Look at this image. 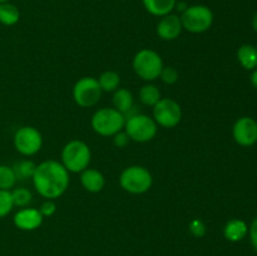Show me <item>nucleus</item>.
I'll use <instances>...</instances> for the list:
<instances>
[{
  "mask_svg": "<svg viewBox=\"0 0 257 256\" xmlns=\"http://www.w3.org/2000/svg\"><path fill=\"white\" fill-rule=\"evenodd\" d=\"M33 185L45 200H57L68 190L70 176L67 168L55 160H48L37 165L33 175Z\"/></svg>",
  "mask_w": 257,
  "mask_h": 256,
  "instance_id": "1",
  "label": "nucleus"
},
{
  "mask_svg": "<svg viewBox=\"0 0 257 256\" xmlns=\"http://www.w3.org/2000/svg\"><path fill=\"white\" fill-rule=\"evenodd\" d=\"M60 158H62V165L67 168L68 172L80 173L89 167L92 152L89 146L84 141L73 140L63 147Z\"/></svg>",
  "mask_w": 257,
  "mask_h": 256,
  "instance_id": "2",
  "label": "nucleus"
},
{
  "mask_svg": "<svg viewBox=\"0 0 257 256\" xmlns=\"http://www.w3.org/2000/svg\"><path fill=\"white\" fill-rule=\"evenodd\" d=\"M125 115L115 108H100L95 110L90 119V125L97 135L102 137H113L115 133L124 130Z\"/></svg>",
  "mask_w": 257,
  "mask_h": 256,
  "instance_id": "3",
  "label": "nucleus"
},
{
  "mask_svg": "<svg viewBox=\"0 0 257 256\" xmlns=\"http://www.w3.org/2000/svg\"><path fill=\"white\" fill-rule=\"evenodd\" d=\"M119 185L125 192L132 195H143L152 187V173L143 166H128L120 173Z\"/></svg>",
  "mask_w": 257,
  "mask_h": 256,
  "instance_id": "4",
  "label": "nucleus"
},
{
  "mask_svg": "<svg viewBox=\"0 0 257 256\" xmlns=\"http://www.w3.org/2000/svg\"><path fill=\"white\" fill-rule=\"evenodd\" d=\"M181 22H182L183 29L192 34H201L205 33L212 27L213 12L207 7L202 4L188 5L187 9L180 14Z\"/></svg>",
  "mask_w": 257,
  "mask_h": 256,
  "instance_id": "5",
  "label": "nucleus"
},
{
  "mask_svg": "<svg viewBox=\"0 0 257 256\" xmlns=\"http://www.w3.org/2000/svg\"><path fill=\"white\" fill-rule=\"evenodd\" d=\"M132 67L141 79L146 82H153L160 78L165 64L162 57L156 50L141 49L133 58Z\"/></svg>",
  "mask_w": 257,
  "mask_h": 256,
  "instance_id": "6",
  "label": "nucleus"
},
{
  "mask_svg": "<svg viewBox=\"0 0 257 256\" xmlns=\"http://www.w3.org/2000/svg\"><path fill=\"white\" fill-rule=\"evenodd\" d=\"M124 131L131 141L146 143L156 137L158 131L157 123L147 114H133L125 118Z\"/></svg>",
  "mask_w": 257,
  "mask_h": 256,
  "instance_id": "7",
  "label": "nucleus"
},
{
  "mask_svg": "<svg viewBox=\"0 0 257 256\" xmlns=\"http://www.w3.org/2000/svg\"><path fill=\"white\" fill-rule=\"evenodd\" d=\"M102 88L94 77H83L73 87V99L79 107L89 108L97 104L102 98Z\"/></svg>",
  "mask_w": 257,
  "mask_h": 256,
  "instance_id": "8",
  "label": "nucleus"
},
{
  "mask_svg": "<svg viewBox=\"0 0 257 256\" xmlns=\"http://www.w3.org/2000/svg\"><path fill=\"white\" fill-rule=\"evenodd\" d=\"M13 143L18 152L22 156H34L42 150L43 136L33 125H23L15 132Z\"/></svg>",
  "mask_w": 257,
  "mask_h": 256,
  "instance_id": "9",
  "label": "nucleus"
},
{
  "mask_svg": "<svg viewBox=\"0 0 257 256\" xmlns=\"http://www.w3.org/2000/svg\"><path fill=\"white\" fill-rule=\"evenodd\" d=\"M153 108V119L163 128H175L182 120V108L171 98H161Z\"/></svg>",
  "mask_w": 257,
  "mask_h": 256,
  "instance_id": "10",
  "label": "nucleus"
},
{
  "mask_svg": "<svg viewBox=\"0 0 257 256\" xmlns=\"http://www.w3.org/2000/svg\"><path fill=\"white\" fill-rule=\"evenodd\" d=\"M232 137L241 147H251L257 142V120L251 117H241L232 127Z\"/></svg>",
  "mask_w": 257,
  "mask_h": 256,
  "instance_id": "11",
  "label": "nucleus"
},
{
  "mask_svg": "<svg viewBox=\"0 0 257 256\" xmlns=\"http://www.w3.org/2000/svg\"><path fill=\"white\" fill-rule=\"evenodd\" d=\"M183 27L181 18L178 14L171 13V14L165 15L158 22L157 28H156V33L158 37L166 42H171V40L177 39L182 33Z\"/></svg>",
  "mask_w": 257,
  "mask_h": 256,
  "instance_id": "12",
  "label": "nucleus"
},
{
  "mask_svg": "<svg viewBox=\"0 0 257 256\" xmlns=\"http://www.w3.org/2000/svg\"><path fill=\"white\" fill-rule=\"evenodd\" d=\"M43 215L38 208L23 207L13 217L15 227L22 231H34L42 226Z\"/></svg>",
  "mask_w": 257,
  "mask_h": 256,
  "instance_id": "13",
  "label": "nucleus"
},
{
  "mask_svg": "<svg viewBox=\"0 0 257 256\" xmlns=\"http://www.w3.org/2000/svg\"><path fill=\"white\" fill-rule=\"evenodd\" d=\"M80 185L88 192L98 193L104 188L105 178L100 171L88 167L80 172Z\"/></svg>",
  "mask_w": 257,
  "mask_h": 256,
  "instance_id": "14",
  "label": "nucleus"
},
{
  "mask_svg": "<svg viewBox=\"0 0 257 256\" xmlns=\"http://www.w3.org/2000/svg\"><path fill=\"white\" fill-rule=\"evenodd\" d=\"M248 235V225L241 218H232L226 222L223 227V236L231 242H238Z\"/></svg>",
  "mask_w": 257,
  "mask_h": 256,
  "instance_id": "15",
  "label": "nucleus"
},
{
  "mask_svg": "<svg viewBox=\"0 0 257 256\" xmlns=\"http://www.w3.org/2000/svg\"><path fill=\"white\" fill-rule=\"evenodd\" d=\"M142 4L151 15L162 18L173 13L177 0H142Z\"/></svg>",
  "mask_w": 257,
  "mask_h": 256,
  "instance_id": "16",
  "label": "nucleus"
},
{
  "mask_svg": "<svg viewBox=\"0 0 257 256\" xmlns=\"http://www.w3.org/2000/svg\"><path fill=\"white\" fill-rule=\"evenodd\" d=\"M112 103L113 108H115L125 115L128 112H131V109L135 105V97H133L131 90L125 89V88H118L117 90L113 92Z\"/></svg>",
  "mask_w": 257,
  "mask_h": 256,
  "instance_id": "17",
  "label": "nucleus"
},
{
  "mask_svg": "<svg viewBox=\"0 0 257 256\" xmlns=\"http://www.w3.org/2000/svg\"><path fill=\"white\" fill-rule=\"evenodd\" d=\"M237 59L243 69L253 70L257 68V47L251 44L241 45L237 50Z\"/></svg>",
  "mask_w": 257,
  "mask_h": 256,
  "instance_id": "18",
  "label": "nucleus"
},
{
  "mask_svg": "<svg viewBox=\"0 0 257 256\" xmlns=\"http://www.w3.org/2000/svg\"><path fill=\"white\" fill-rule=\"evenodd\" d=\"M20 20V10L13 3H3L0 4V24L5 27H13Z\"/></svg>",
  "mask_w": 257,
  "mask_h": 256,
  "instance_id": "19",
  "label": "nucleus"
},
{
  "mask_svg": "<svg viewBox=\"0 0 257 256\" xmlns=\"http://www.w3.org/2000/svg\"><path fill=\"white\" fill-rule=\"evenodd\" d=\"M98 83H99L103 92H114V90H117L119 88L120 77L114 70H105V72H103L99 75Z\"/></svg>",
  "mask_w": 257,
  "mask_h": 256,
  "instance_id": "20",
  "label": "nucleus"
},
{
  "mask_svg": "<svg viewBox=\"0 0 257 256\" xmlns=\"http://www.w3.org/2000/svg\"><path fill=\"white\" fill-rule=\"evenodd\" d=\"M161 99V92L158 87L152 83H147L140 90V100L147 107H155L156 103Z\"/></svg>",
  "mask_w": 257,
  "mask_h": 256,
  "instance_id": "21",
  "label": "nucleus"
},
{
  "mask_svg": "<svg viewBox=\"0 0 257 256\" xmlns=\"http://www.w3.org/2000/svg\"><path fill=\"white\" fill-rule=\"evenodd\" d=\"M35 168H37V165H35L33 161L23 160L20 161V162L15 163L13 170H14L18 181H25L29 180V178H33Z\"/></svg>",
  "mask_w": 257,
  "mask_h": 256,
  "instance_id": "22",
  "label": "nucleus"
},
{
  "mask_svg": "<svg viewBox=\"0 0 257 256\" xmlns=\"http://www.w3.org/2000/svg\"><path fill=\"white\" fill-rule=\"evenodd\" d=\"M17 181L13 167L8 165H0V190L12 191L15 187Z\"/></svg>",
  "mask_w": 257,
  "mask_h": 256,
  "instance_id": "23",
  "label": "nucleus"
},
{
  "mask_svg": "<svg viewBox=\"0 0 257 256\" xmlns=\"http://www.w3.org/2000/svg\"><path fill=\"white\" fill-rule=\"evenodd\" d=\"M12 196H13V202H14V206L17 207H28L29 203L32 202L33 200V193L32 191L28 190L25 187H17L12 190Z\"/></svg>",
  "mask_w": 257,
  "mask_h": 256,
  "instance_id": "24",
  "label": "nucleus"
},
{
  "mask_svg": "<svg viewBox=\"0 0 257 256\" xmlns=\"http://www.w3.org/2000/svg\"><path fill=\"white\" fill-rule=\"evenodd\" d=\"M14 208L12 191L0 190V218H4L9 215Z\"/></svg>",
  "mask_w": 257,
  "mask_h": 256,
  "instance_id": "25",
  "label": "nucleus"
},
{
  "mask_svg": "<svg viewBox=\"0 0 257 256\" xmlns=\"http://www.w3.org/2000/svg\"><path fill=\"white\" fill-rule=\"evenodd\" d=\"M178 77H180V74H178V70L175 67H163L162 72L160 74V79L167 85H172L177 83Z\"/></svg>",
  "mask_w": 257,
  "mask_h": 256,
  "instance_id": "26",
  "label": "nucleus"
},
{
  "mask_svg": "<svg viewBox=\"0 0 257 256\" xmlns=\"http://www.w3.org/2000/svg\"><path fill=\"white\" fill-rule=\"evenodd\" d=\"M188 230H190V232L192 233L195 237H203V236L206 235V225L205 222H203L202 220H200V218H193V220H191V222L188 223Z\"/></svg>",
  "mask_w": 257,
  "mask_h": 256,
  "instance_id": "27",
  "label": "nucleus"
},
{
  "mask_svg": "<svg viewBox=\"0 0 257 256\" xmlns=\"http://www.w3.org/2000/svg\"><path fill=\"white\" fill-rule=\"evenodd\" d=\"M39 211L43 217H50V216L54 215L55 211H57V205H55L54 200H45L40 206Z\"/></svg>",
  "mask_w": 257,
  "mask_h": 256,
  "instance_id": "28",
  "label": "nucleus"
},
{
  "mask_svg": "<svg viewBox=\"0 0 257 256\" xmlns=\"http://www.w3.org/2000/svg\"><path fill=\"white\" fill-rule=\"evenodd\" d=\"M130 137H128V135L125 133V131H120V132L115 133L114 136H113V143H114L115 147L118 148H124L125 146L130 143Z\"/></svg>",
  "mask_w": 257,
  "mask_h": 256,
  "instance_id": "29",
  "label": "nucleus"
},
{
  "mask_svg": "<svg viewBox=\"0 0 257 256\" xmlns=\"http://www.w3.org/2000/svg\"><path fill=\"white\" fill-rule=\"evenodd\" d=\"M248 237H250L251 245L257 251V217L253 218L251 225L248 226Z\"/></svg>",
  "mask_w": 257,
  "mask_h": 256,
  "instance_id": "30",
  "label": "nucleus"
},
{
  "mask_svg": "<svg viewBox=\"0 0 257 256\" xmlns=\"http://www.w3.org/2000/svg\"><path fill=\"white\" fill-rule=\"evenodd\" d=\"M250 82H251V84H252L253 87L257 89V68H255V69L252 70V73H251Z\"/></svg>",
  "mask_w": 257,
  "mask_h": 256,
  "instance_id": "31",
  "label": "nucleus"
},
{
  "mask_svg": "<svg viewBox=\"0 0 257 256\" xmlns=\"http://www.w3.org/2000/svg\"><path fill=\"white\" fill-rule=\"evenodd\" d=\"M187 7H188V5L186 4L185 2H177V4H176V8H175V9H177L178 12H180L181 14H182V13L185 12L186 9H187Z\"/></svg>",
  "mask_w": 257,
  "mask_h": 256,
  "instance_id": "32",
  "label": "nucleus"
},
{
  "mask_svg": "<svg viewBox=\"0 0 257 256\" xmlns=\"http://www.w3.org/2000/svg\"><path fill=\"white\" fill-rule=\"evenodd\" d=\"M251 25H252V29L257 33V12L253 14L252 20H251Z\"/></svg>",
  "mask_w": 257,
  "mask_h": 256,
  "instance_id": "33",
  "label": "nucleus"
},
{
  "mask_svg": "<svg viewBox=\"0 0 257 256\" xmlns=\"http://www.w3.org/2000/svg\"><path fill=\"white\" fill-rule=\"evenodd\" d=\"M10 2V0H0V4H3V3H8Z\"/></svg>",
  "mask_w": 257,
  "mask_h": 256,
  "instance_id": "34",
  "label": "nucleus"
}]
</instances>
